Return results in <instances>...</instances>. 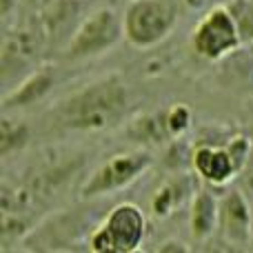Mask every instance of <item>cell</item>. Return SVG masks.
Here are the masks:
<instances>
[{"label": "cell", "instance_id": "cell-1", "mask_svg": "<svg viewBox=\"0 0 253 253\" xmlns=\"http://www.w3.org/2000/svg\"><path fill=\"white\" fill-rule=\"evenodd\" d=\"M129 109V89L120 76H105L67 96L51 111V123L62 131L91 133L118 125Z\"/></svg>", "mask_w": 253, "mask_h": 253}, {"label": "cell", "instance_id": "cell-2", "mask_svg": "<svg viewBox=\"0 0 253 253\" xmlns=\"http://www.w3.org/2000/svg\"><path fill=\"white\" fill-rule=\"evenodd\" d=\"M182 0H131L125 9V38L135 49H151L173 31Z\"/></svg>", "mask_w": 253, "mask_h": 253}, {"label": "cell", "instance_id": "cell-3", "mask_svg": "<svg viewBox=\"0 0 253 253\" xmlns=\"http://www.w3.org/2000/svg\"><path fill=\"white\" fill-rule=\"evenodd\" d=\"M125 38V20L116 9L100 7L89 13L69 38L62 58L69 62L96 58L100 53L114 49Z\"/></svg>", "mask_w": 253, "mask_h": 253}, {"label": "cell", "instance_id": "cell-4", "mask_svg": "<svg viewBox=\"0 0 253 253\" xmlns=\"http://www.w3.org/2000/svg\"><path fill=\"white\" fill-rule=\"evenodd\" d=\"M242 44L236 18L227 4L209 9L191 34V47L207 60H220Z\"/></svg>", "mask_w": 253, "mask_h": 253}, {"label": "cell", "instance_id": "cell-5", "mask_svg": "<svg viewBox=\"0 0 253 253\" xmlns=\"http://www.w3.org/2000/svg\"><path fill=\"white\" fill-rule=\"evenodd\" d=\"M151 167V156L147 151L118 153L105 160L93 169V173L83 184V198H100L107 193L120 191V189L133 184L144 171Z\"/></svg>", "mask_w": 253, "mask_h": 253}, {"label": "cell", "instance_id": "cell-6", "mask_svg": "<svg viewBox=\"0 0 253 253\" xmlns=\"http://www.w3.org/2000/svg\"><path fill=\"white\" fill-rule=\"evenodd\" d=\"M102 227L107 229L111 245L116 249L131 253L140 249L144 236H147V215L133 202H120L107 213Z\"/></svg>", "mask_w": 253, "mask_h": 253}, {"label": "cell", "instance_id": "cell-7", "mask_svg": "<svg viewBox=\"0 0 253 253\" xmlns=\"http://www.w3.org/2000/svg\"><path fill=\"white\" fill-rule=\"evenodd\" d=\"M224 240L233 247H247L251 240V209L245 193L231 189L220 198V222Z\"/></svg>", "mask_w": 253, "mask_h": 253}, {"label": "cell", "instance_id": "cell-8", "mask_svg": "<svg viewBox=\"0 0 253 253\" xmlns=\"http://www.w3.org/2000/svg\"><path fill=\"white\" fill-rule=\"evenodd\" d=\"M191 162L196 173L213 187H224L238 173V167L227 147H198L191 156Z\"/></svg>", "mask_w": 253, "mask_h": 253}, {"label": "cell", "instance_id": "cell-9", "mask_svg": "<svg viewBox=\"0 0 253 253\" xmlns=\"http://www.w3.org/2000/svg\"><path fill=\"white\" fill-rule=\"evenodd\" d=\"M53 83H56V78H53L51 69H44L42 67V69L31 71L27 78H22L20 83H18V87L13 89V91L4 93L2 109L4 111L18 109V107H27V105H31V102L40 100V98H44L53 89Z\"/></svg>", "mask_w": 253, "mask_h": 253}, {"label": "cell", "instance_id": "cell-10", "mask_svg": "<svg viewBox=\"0 0 253 253\" xmlns=\"http://www.w3.org/2000/svg\"><path fill=\"white\" fill-rule=\"evenodd\" d=\"M220 222V200L211 196L209 191L200 189L193 193L191 200V213H189V224H191V236L200 242H207Z\"/></svg>", "mask_w": 253, "mask_h": 253}, {"label": "cell", "instance_id": "cell-11", "mask_svg": "<svg viewBox=\"0 0 253 253\" xmlns=\"http://www.w3.org/2000/svg\"><path fill=\"white\" fill-rule=\"evenodd\" d=\"M29 140V129L25 123H18L11 118L0 120V156L7 158L11 153L20 151Z\"/></svg>", "mask_w": 253, "mask_h": 253}, {"label": "cell", "instance_id": "cell-12", "mask_svg": "<svg viewBox=\"0 0 253 253\" xmlns=\"http://www.w3.org/2000/svg\"><path fill=\"white\" fill-rule=\"evenodd\" d=\"M178 189H182L180 182H178V178L171 180V182H167L162 189H158V193L153 196V202H151V209L158 218L169 215L171 211H175V207L182 202L184 196H182V191H178Z\"/></svg>", "mask_w": 253, "mask_h": 253}, {"label": "cell", "instance_id": "cell-13", "mask_svg": "<svg viewBox=\"0 0 253 253\" xmlns=\"http://www.w3.org/2000/svg\"><path fill=\"white\" fill-rule=\"evenodd\" d=\"M227 7L236 18L242 42H253V0H229Z\"/></svg>", "mask_w": 253, "mask_h": 253}, {"label": "cell", "instance_id": "cell-14", "mask_svg": "<svg viewBox=\"0 0 253 253\" xmlns=\"http://www.w3.org/2000/svg\"><path fill=\"white\" fill-rule=\"evenodd\" d=\"M189 125H191V111L184 105L173 107V109L169 111V116H167V129H169L171 133H182Z\"/></svg>", "mask_w": 253, "mask_h": 253}, {"label": "cell", "instance_id": "cell-15", "mask_svg": "<svg viewBox=\"0 0 253 253\" xmlns=\"http://www.w3.org/2000/svg\"><path fill=\"white\" fill-rule=\"evenodd\" d=\"M227 151L231 153V158H233V162H236L238 171L245 169L247 158H249V140L242 138V135H238V138H233L231 142H229Z\"/></svg>", "mask_w": 253, "mask_h": 253}, {"label": "cell", "instance_id": "cell-16", "mask_svg": "<svg viewBox=\"0 0 253 253\" xmlns=\"http://www.w3.org/2000/svg\"><path fill=\"white\" fill-rule=\"evenodd\" d=\"M156 253H189V247L180 240H165Z\"/></svg>", "mask_w": 253, "mask_h": 253}, {"label": "cell", "instance_id": "cell-17", "mask_svg": "<svg viewBox=\"0 0 253 253\" xmlns=\"http://www.w3.org/2000/svg\"><path fill=\"white\" fill-rule=\"evenodd\" d=\"M202 253H229V251L224 249L222 245H218V242H209V240H207V245H205V249H202Z\"/></svg>", "mask_w": 253, "mask_h": 253}, {"label": "cell", "instance_id": "cell-18", "mask_svg": "<svg viewBox=\"0 0 253 253\" xmlns=\"http://www.w3.org/2000/svg\"><path fill=\"white\" fill-rule=\"evenodd\" d=\"M182 2H184V7H189V9H200L207 0H182Z\"/></svg>", "mask_w": 253, "mask_h": 253}, {"label": "cell", "instance_id": "cell-19", "mask_svg": "<svg viewBox=\"0 0 253 253\" xmlns=\"http://www.w3.org/2000/svg\"><path fill=\"white\" fill-rule=\"evenodd\" d=\"M96 253H125L120 249H116V247H111V249H105V251H96Z\"/></svg>", "mask_w": 253, "mask_h": 253}, {"label": "cell", "instance_id": "cell-20", "mask_svg": "<svg viewBox=\"0 0 253 253\" xmlns=\"http://www.w3.org/2000/svg\"><path fill=\"white\" fill-rule=\"evenodd\" d=\"M131 253H144V251H142V249H138V251H131Z\"/></svg>", "mask_w": 253, "mask_h": 253}]
</instances>
